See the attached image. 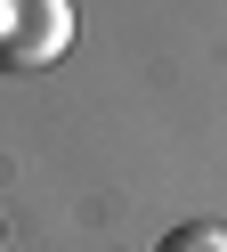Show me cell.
<instances>
[{
  "label": "cell",
  "instance_id": "cell-1",
  "mask_svg": "<svg viewBox=\"0 0 227 252\" xmlns=\"http://www.w3.org/2000/svg\"><path fill=\"white\" fill-rule=\"evenodd\" d=\"M73 49V0H0V65L41 73Z\"/></svg>",
  "mask_w": 227,
  "mask_h": 252
},
{
  "label": "cell",
  "instance_id": "cell-2",
  "mask_svg": "<svg viewBox=\"0 0 227 252\" xmlns=\"http://www.w3.org/2000/svg\"><path fill=\"white\" fill-rule=\"evenodd\" d=\"M154 252H227V228L219 220H187V228H170Z\"/></svg>",
  "mask_w": 227,
  "mask_h": 252
}]
</instances>
